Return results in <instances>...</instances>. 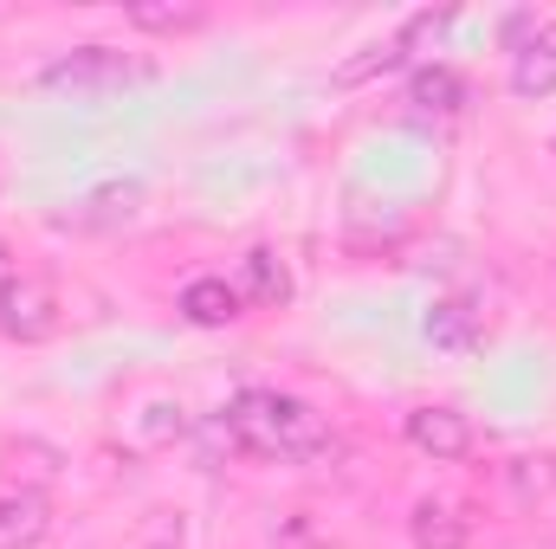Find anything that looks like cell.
I'll return each mask as SVG.
<instances>
[{
	"mask_svg": "<svg viewBox=\"0 0 556 549\" xmlns=\"http://www.w3.org/2000/svg\"><path fill=\"white\" fill-rule=\"evenodd\" d=\"M220 426H227V439H233L240 452L278 459V465H298V459L330 452V420L311 408V401L278 395V388H247V395H233V408H227Z\"/></svg>",
	"mask_w": 556,
	"mask_h": 549,
	"instance_id": "obj_1",
	"label": "cell"
},
{
	"mask_svg": "<svg viewBox=\"0 0 556 549\" xmlns=\"http://www.w3.org/2000/svg\"><path fill=\"white\" fill-rule=\"evenodd\" d=\"M142 59H124L117 46H78V52H65V59H52L46 72H39V85L46 91H65V98H111V91H124V85H137Z\"/></svg>",
	"mask_w": 556,
	"mask_h": 549,
	"instance_id": "obj_2",
	"label": "cell"
},
{
	"mask_svg": "<svg viewBox=\"0 0 556 549\" xmlns=\"http://www.w3.org/2000/svg\"><path fill=\"white\" fill-rule=\"evenodd\" d=\"M59 330V291L46 278L20 272L13 284H0V336L13 343H46Z\"/></svg>",
	"mask_w": 556,
	"mask_h": 549,
	"instance_id": "obj_3",
	"label": "cell"
},
{
	"mask_svg": "<svg viewBox=\"0 0 556 549\" xmlns=\"http://www.w3.org/2000/svg\"><path fill=\"white\" fill-rule=\"evenodd\" d=\"M446 26H453V13H415V20H408L395 39H389V46H369L363 59H350V65L337 72V85H363V78H376V72H395V65H408L420 46H427V39H440Z\"/></svg>",
	"mask_w": 556,
	"mask_h": 549,
	"instance_id": "obj_4",
	"label": "cell"
},
{
	"mask_svg": "<svg viewBox=\"0 0 556 549\" xmlns=\"http://www.w3.org/2000/svg\"><path fill=\"white\" fill-rule=\"evenodd\" d=\"M402 433H408V446L415 452H427V459H466L472 452V420L459 408H415L408 420H402Z\"/></svg>",
	"mask_w": 556,
	"mask_h": 549,
	"instance_id": "obj_5",
	"label": "cell"
},
{
	"mask_svg": "<svg viewBox=\"0 0 556 549\" xmlns=\"http://www.w3.org/2000/svg\"><path fill=\"white\" fill-rule=\"evenodd\" d=\"M137 207H142V188H137V181H111V188H98V194L72 201V207L59 214V227H72V233H104V227L137 220Z\"/></svg>",
	"mask_w": 556,
	"mask_h": 549,
	"instance_id": "obj_6",
	"label": "cell"
},
{
	"mask_svg": "<svg viewBox=\"0 0 556 549\" xmlns=\"http://www.w3.org/2000/svg\"><path fill=\"white\" fill-rule=\"evenodd\" d=\"M511 91H518V98H551L556 91V20L538 26V33L518 46V59H511Z\"/></svg>",
	"mask_w": 556,
	"mask_h": 549,
	"instance_id": "obj_7",
	"label": "cell"
},
{
	"mask_svg": "<svg viewBox=\"0 0 556 549\" xmlns=\"http://www.w3.org/2000/svg\"><path fill=\"white\" fill-rule=\"evenodd\" d=\"M240 304H260V310H278L285 297H291V272L278 266V253L273 246H253L247 259H240Z\"/></svg>",
	"mask_w": 556,
	"mask_h": 549,
	"instance_id": "obj_8",
	"label": "cell"
},
{
	"mask_svg": "<svg viewBox=\"0 0 556 549\" xmlns=\"http://www.w3.org/2000/svg\"><path fill=\"white\" fill-rule=\"evenodd\" d=\"M52 524V505L39 491H0V549H33Z\"/></svg>",
	"mask_w": 556,
	"mask_h": 549,
	"instance_id": "obj_9",
	"label": "cell"
},
{
	"mask_svg": "<svg viewBox=\"0 0 556 549\" xmlns=\"http://www.w3.org/2000/svg\"><path fill=\"white\" fill-rule=\"evenodd\" d=\"M181 317L201 323V330H220V323L240 317V291H233L227 278H194V284L181 291Z\"/></svg>",
	"mask_w": 556,
	"mask_h": 549,
	"instance_id": "obj_10",
	"label": "cell"
},
{
	"mask_svg": "<svg viewBox=\"0 0 556 549\" xmlns=\"http://www.w3.org/2000/svg\"><path fill=\"white\" fill-rule=\"evenodd\" d=\"M408 104H415L420 117H453V111L466 104V85H459V72H446V65H420L415 78H408Z\"/></svg>",
	"mask_w": 556,
	"mask_h": 549,
	"instance_id": "obj_11",
	"label": "cell"
},
{
	"mask_svg": "<svg viewBox=\"0 0 556 549\" xmlns=\"http://www.w3.org/2000/svg\"><path fill=\"white\" fill-rule=\"evenodd\" d=\"M427 336H433V343H446V349L485 343V310H472V304L446 297V304H433V317H427Z\"/></svg>",
	"mask_w": 556,
	"mask_h": 549,
	"instance_id": "obj_12",
	"label": "cell"
},
{
	"mask_svg": "<svg viewBox=\"0 0 556 549\" xmlns=\"http://www.w3.org/2000/svg\"><path fill=\"white\" fill-rule=\"evenodd\" d=\"M408 531H415V549H466V518L453 505H433V498L415 505Z\"/></svg>",
	"mask_w": 556,
	"mask_h": 549,
	"instance_id": "obj_13",
	"label": "cell"
},
{
	"mask_svg": "<svg viewBox=\"0 0 556 549\" xmlns=\"http://www.w3.org/2000/svg\"><path fill=\"white\" fill-rule=\"evenodd\" d=\"M124 20L142 33H188V26H201V7H130Z\"/></svg>",
	"mask_w": 556,
	"mask_h": 549,
	"instance_id": "obj_14",
	"label": "cell"
},
{
	"mask_svg": "<svg viewBox=\"0 0 556 549\" xmlns=\"http://www.w3.org/2000/svg\"><path fill=\"white\" fill-rule=\"evenodd\" d=\"M511 485H518L525 498L556 491V452H525V459H511Z\"/></svg>",
	"mask_w": 556,
	"mask_h": 549,
	"instance_id": "obj_15",
	"label": "cell"
},
{
	"mask_svg": "<svg viewBox=\"0 0 556 549\" xmlns=\"http://www.w3.org/2000/svg\"><path fill=\"white\" fill-rule=\"evenodd\" d=\"M13 278H20V266H13V253L0 246V284H13Z\"/></svg>",
	"mask_w": 556,
	"mask_h": 549,
	"instance_id": "obj_16",
	"label": "cell"
}]
</instances>
